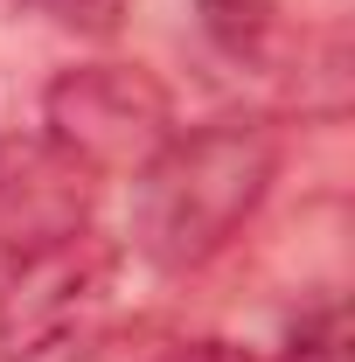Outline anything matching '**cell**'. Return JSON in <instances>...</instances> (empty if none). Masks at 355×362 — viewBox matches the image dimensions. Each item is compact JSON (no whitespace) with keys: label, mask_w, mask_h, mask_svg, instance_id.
<instances>
[{"label":"cell","mask_w":355,"mask_h":362,"mask_svg":"<svg viewBox=\"0 0 355 362\" xmlns=\"http://www.w3.org/2000/svg\"><path fill=\"white\" fill-rule=\"evenodd\" d=\"M175 126V90L133 56H91L42 84V133L91 160L105 181L146 168Z\"/></svg>","instance_id":"3957f363"},{"label":"cell","mask_w":355,"mask_h":362,"mask_svg":"<svg viewBox=\"0 0 355 362\" xmlns=\"http://www.w3.org/2000/svg\"><path fill=\"white\" fill-rule=\"evenodd\" d=\"M153 362H258L244 341H230V334H188L175 349H161Z\"/></svg>","instance_id":"ba28073f"},{"label":"cell","mask_w":355,"mask_h":362,"mask_svg":"<svg viewBox=\"0 0 355 362\" xmlns=\"http://www.w3.org/2000/svg\"><path fill=\"white\" fill-rule=\"evenodd\" d=\"M126 244L91 223L49 251L0 265V362H49L112 314Z\"/></svg>","instance_id":"7a4b0ae2"},{"label":"cell","mask_w":355,"mask_h":362,"mask_svg":"<svg viewBox=\"0 0 355 362\" xmlns=\"http://www.w3.org/2000/svg\"><path fill=\"white\" fill-rule=\"evenodd\" d=\"M279 362H349V314H342V300H334V293L307 300L300 314L286 320Z\"/></svg>","instance_id":"8992f818"},{"label":"cell","mask_w":355,"mask_h":362,"mask_svg":"<svg viewBox=\"0 0 355 362\" xmlns=\"http://www.w3.org/2000/svg\"><path fill=\"white\" fill-rule=\"evenodd\" d=\"M98 202H105V175L70 146H56L42 126L0 133V265L91 230Z\"/></svg>","instance_id":"277c9868"},{"label":"cell","mask_w":355,"mask_h":362,"mask_svg":"<svg viewBox=\"0 0 355 362\" xmlns=\"http://www.w3.org/2000/svg\"><path fill=\"white\" fill-rule=\"evenodd\" d=\"M279 7L286 0H195V21L230 63H265L279 35Z\"/></svg>","instance_id":"5b68a950"},{"label":"cell","mask_w":355,"mask_h":362,"mask_svg":"<svg viewBox=\"0 0 355 362\" xmlns=\"http://www.w3.org/2000/svg\"><path fill=\"white\" fill-rule=\"evenodd\" d=\"M286 160V133L265 112H216L175 126L168 146L133 168V251L153 272H202L251 230Z\"/></svg>","instance_id":"6da1fadb"},{"label":"cell","mask_w":355,"mask_h":362,"mask_svg":"<svg viewBox=\"0 0 355 362\" xmlns=\"http://www.w3.org/2000/svg\"><path fill=\"white\" fill-rule=\"evenodd\" d=\"M35 14H49L63 35H84V42H105V35H119V21H126V0H28Z\"/></svg>","instance_id":"52a82bcc"}]
</instances>
